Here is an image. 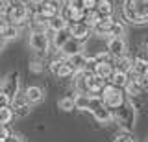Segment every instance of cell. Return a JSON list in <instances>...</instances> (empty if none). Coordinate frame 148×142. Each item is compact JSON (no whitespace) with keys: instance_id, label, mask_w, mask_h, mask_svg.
I'll return each mask as SVG.
<instances>
[{"instance_id":"6da1fadb","label":"cell","mask_w":148,"mask_h":142,"mask_svg":"<svg viewBox=\"0 0 148 142\" xmlns=\"http://www.w3.org/2000/svg\"><path fill=\"white\" fill-rule=\"evenodd\" d=\"M122 17L128 24L133 26L148 24V0H124Z\"/></svg>"},{"instance_id":"7a4b0ae2","label":"cell","mask_w":148,"mask_h":142,"mask_svg":"<svg viewBox=\"0 0 148 142\" xmlns=\"http://www.w3.org/2000/svg\"><path fill=\"white\" fill-rule=\"evenodd\" d=\"M100 96L111 111H117L119 107H122V105L126 103V92H124V89H119V87H115L111 83L106 85V89L102 90Z\"/></svg>"},{"instance_id":"3957f363","label":"cell","mask_w":148,"mask_h":142,"mask_svg":"<svg viewBox=\"0 0 148 142\" xmlns=\"http://www.w3.org/2000/svg\"><path fill=\"white\" fill-rule=\"evenodd\" d=\"M89 111H91L92 116H95V120H96V122H100V124H104V126H106V124H109V122L115 118L113 111H111L108 105L104 103L102 96H91Z\"/></svg>"},{"instance_id":"277c9868","label":"cell","mask_w":148,"mask_h":142,"mask_svg":"<svg viewBox=\"0 0 148 142\" xmlns=\"http://www.w3.org/2000/svg\"><path fill=\"white\" fill-rule=\"evenodd\" d=\"M6 19L11 22L13 26H17V24H22L28 17H30V7L24 6V4H21V2H15V4H8L6 6Z\"/></svg>"},{"instance_id":"5b68a950","label":"cell","mask_w":148,"mask_h":142,"mask_svg":"<svg viewBox=\"0 0 148 142\" xmlns=\"http://www.w3.org/2000/svg\"><path fill=\"white\" fill-rule=\"evenodd\" d=\"M113 114H115V120L120 124V127H122L124 131H132L133 122H135V111H133V107L128 102L124 103L122 107H119Z\"/></svg>"},{"instance_id":"8992f818","label":"cell","mask_w":148,"mask_h":142,"mask_svg":"<svg viewBox=\"0 0 148 142\" xmlns=\"http://www.w3.org/2000/svg\"><path fill=\"white\" fill-rule=\"evenodd\" d=\"M61 7H63V0H39L34 11H39L45 19L50 20L61 13Z\"/></svg>"},{"instance_id":"52a82bcc","label":"cell","mask_w":148,"mask_h":142,"mask_svg":"<svg viewBox=\"0 0 148 142\" xmlns=\"http://www.w3.org/2000/svg\"><path fill=\"white\" fill-rule=\"evenodd\" d=\"M28 44H30V48L34 50L35 54H39V56H46V52H48L50 48V41H48V35L43 33V31H32L30 33V39H28Z\"/></svg>"},{"instance_id":"ba28073f","label":"cell","mask_w":148,"mask_h":142,"mask_svg":"<svg viewBox=\"0 0 148 142\" xmlns=\"http://www.w3.org/2000/svg\"><path fill=\"white\" fill-rule=\"evenodd\" d=\"M11 109H13V113H15V116H26V114H30V111H32V103L28 102L26 94L18 92L15 98L11 100Z\"/></svg>"},{"instance_id":"9c48e42d","label":"cell","mask_w":148,"mask_h":142,"mask_svg":"<svg viewBox=\"0 0 148 142\" xmlns=\"http://www.w3.org/2000/svg\"><path fill=\"white\" fill-rule=\"evenodd\" d=\"M0 89L6 92L9 98H15L18 94V72H9V74L2 79V87Z\"/></svg>"},{"instance_id":"30bf717a","label":"cell","mask_w":148,"mask_h":142,"mask_svg":"<svg viewBox=\"0 0 148 142\" xmlns=\"http://www.w3.org/2000/svg\"><path fill=\"white\" fill-rule=\"evenodd\" d=\"M108 52L111 54L113 59L126 56V41H124V37H111V39H108Z\"/></svg>"},{"instance_id":"8fae6325","label":"cell","mask_w":148,"mask_h":142,"mask_svg":"<svg viewBox=\"0 0 148 142\" xmlns=\"http://www.w3.org/2000/svg\"><path fill=\"white\" fill-rule=\"evenodd\" d=\"M91 70L95 72L98 77L109 81L111 76H113V72H115V67H113V61H96L95 65H92Z\"/></svg>"},{"instance_id":"7c38bea8","label":"cell","mask_w":148,"mask_h":142,"mask_svg":"<svg viewBox=\"0 0 148 142\" xmlns=\"http://www.w3.org/2000/svg\"><path fill=\"white\" fill-rule=\"evenodd\" d=\"M59 52L63 54V57H72V56H78V54H83V43L71 37L63 44V48L59 50Z\"/></svg>"},{"instance_id":"4fadbf2b","label":"cell","mask_w":148,"mask_h":142,"mask_svg":"<svg viewBox=\"0 0 148 142\" xmlns=\"http://www.w3.org/2000/svg\"><path fill=\"white\" fill-rule=\"evenodd\" d=\"M69 30H71V37L76 41H85L91 33V28L85 24V22H76V24H69Z\"/></svg>"},{"instance_id":"5bb4252c","label":"cell","mask_w":148,"mask_h":142,"mask_svg":"<svg viewBox=\"0 0 148 142\" xmlns=\"http://www.w3.org/2000/svg\"><path fill=\"white\" fill-rule=\"evenodd\" d=\"M67 63L71 65V68L74 70V74L80 70H85L89 68V57L85 54H78V56H72V57H67Z\"/></svg>"},{"instance_id":"9a60e30c","label":"cell","mask_w":148,"mask_h":142,"mask_svg":"<svg viewBox=\"0 0 148 142\" xmlns=\"http://www.w3.org/2000/svg\"><path fill=\"white\" fill-rule=\"evenodd\" d=\"M24 94H26L28 102H30L32 105H34V103H41V102H43V98H45V90L41 89V87H37V85L26 87Z\"/></svg>"},{"instance_id":"2e32d148","label":"cell","mask_w":148,"mask_h":142,"mask_svg":"<svg viewBox=\"0 0 148 142\" xmlns=\"http://www.w3.org/2000/svg\"><path fill=\"white\" fill-rule=\"evenodd\" d=\"M113 67H115V70H119V72H126V74H130L132 68H133V59L128 57V56L117 57V59H113Z\"/></svg>"},{"instance_id":"e0dca14e","label":"cell","mask_w":148,"mask_h":142,"mask_svg":"<svg viewBox=\"0 0 148 142\" xmlns=\"http://www.w3.org/2000/svg\"><path fill=\"white\" fill-rule=\"evenodd\" d=\"M96 11L100 13V17H102V19H113V13H115L113 2H111V0H98Z\"/></svg>"},{"instance_id":"ac0fdd59","label":"cell","mask_w":148,"mask_h":142,"mask_svg":"<svg viewBox=\"0 0 148 142\" xmlns=\"http://www.w3.org/2000/svg\"><path fill=\"white\" fill-rule=\"evenodd\" d=\"M113 22H115L113 19H102L100 24L96 26L92 31H95L98 37H108V39H109V37H111V28H113Z\"/></svg>"},{"instance_id":"d6986e66","label":"cell","mask_w":148,"mask_h":142,"mask_svg":"<svg viewBox=\"0 0 148 142\" xmlns=\"http://www.w3.org/2000/svg\"><path fill=\"white\" fill-rule=\"evenodd\" d=\"M71 39V30H61V31H56V33L52 35V43H54V46L58 48V50H61L63 48V44L67 43V41Z\"/></svg>"},{"instance_id":"ffe728a7","label":"cell","mask_w":148,"mask_h":142,"mask_svg":"<svg viewBox=\"0 0 148 142\" xmlns=\"http://www.w3.org/2000/svg\"><path fill=\"white\" fill-rule=\"evenodd\" d=\"M128 81H130V74L115 70V72H113V76H111V79H109V83H111V85H115V87H119V89H124V87L128 85Z\"/></svg>"},{"instance_id":"44dd1931","label":"cell","mask_w":148,"mask_h":142,"mask_svg":"<svg viewBox=\"0 0 148 142\" xmlns=\"http://www.w3.org/2000/svg\"><path fill=\"white\" fill-rule=\"evenodd\" d=\"M69 28V22L63 19L61 15L54 17V19L48 20V30L52 31V33H56V31H61V30H67Z\"/></svg>"},{"instance_id":"7402d4cb","label":"cell","mask_w":148,"mask_h":142,"mask_svg":"<svg viewBox=\"0 0 148 142\" xmlns=\"http://www.w3.org/2000/svg\"><path fill=\"white\" fill-rule=\"evenodd\" d=\"M146 70H148V61H146L145 57H135V59H133V68H132L130 74H133V76H145Z\"/></svg>"},{"instance_id":"603a6c76","label":"cell","mask_w":148,"mask_h":142,"mask_svg":"<svg viewBox=\"0 0 148 142\" xmlns=\"http://www.w3.org/2000/svg\"><path fill=\"white\" fill-rule=\"evenodd\" d=\"M74 102H76V109H78V111H89L91 94H74Z\"/></svg>"},{"instance_id":"cb8c5ba5","label":"cell","mask_w":148,"mask_h":142,"mask_svg":"<svg viewBox=\"0 0 148 142\" xmlns=\"http://www.w3.org/2000/svg\"><path fill=\"white\" fill-rule=\"evenodd\" d=\"M100 20H102V17H100V13L96 10L95 11H85V19H83V22H85L91 30H95L96 26L100 24Z\"/></svg>"},{"instance_id":"d4e9b609","label":"cell","mask_w":148,"mask_h":142,"mask_svg":"<svg viewBox=\"0 0 148 142\" xmlns=\"http://www.w3.org/2000/svg\"><path fill=\"white\" fill-rule=\"evenodd\" d=\"M58 107L61 109V111L69 113V111H74L76 109V102H74V96H65L58 102Z\"/></svg>"},{"instance_id":"484cf974","label":"cell","mask_w":148,"mask_h":142,"mask_svg":"<svg viewBox=\"0 0 148 142\" xmlns=\"http://www.w3.org/2000/svg\"><path fill=\"white\" fill-rule=\"evenodd\" d=\"M13 116H15V113H13L11 105L9 107H0V126H8L13 120Z\"/></svg>"},{"instance_id":"4316f807","label":"cell","mask_w":148,"mask_h":142,"mask_svg":"<svg viewBox=\"0 0 148 142\" xmlns=\"http://www.w3.org/2000/svg\"><path fill=\"white\" fill-rule=\"evenodd\" d=\"M141 89H143V87L139 85L137 81L130 79V81H128V85L124 87V92H126V96H137L139 92H141Z\"/></svg>"},{"instance_id":"83f0119b","label":"cell","mask_w":148,"mask_h":142,"mask_svg":"<svg viewBox=\"0 0 148 142\" xmlns=\"http://www.w3.org/2000/svg\"><path fill=\"white\" fill-rule=\"evenodd\" d=\"M56 76H58V77H69V76H74V70L71 68V65L67 63V57H65V61L61 63L59 70L56 72Z\"/></svg>"},{"instance_id":"f1b7e54d","label":"cell","mask_w":148,"mask_h":142,"mask_svg":"<svg viewBox=\"0 0 148 142\" xmlns=\"http://www.w3.org/2000/svg\"><path fill=\"white\" fill-rule=\"evenodd\" d=\"M124 31H126V30H124V24H122V22H119V20H115L113 22V28H111V37H124Z\"/></svg>"},{"instance_id":"f546056e","label":"cell","mask_w":148,"mask_h":142,"mask_svg":"<svg viewBox=\"0 0 148 142\" xmlns=\"http://www.w3.org/2000/svg\"><path fill=\"white\" fill-rule=\"evenodd\" d=\"M43 61H41V59H32L30 61V70L34 72V74H41V72H43Z\"/></svg>"},{"instance_id":"4dcf8cb0","label":"cell","mask_w":148,"mask_h":142,"mask_svg":"<svg viewBox=\"0 0 148 142\" xmlns=\"http://www.w3.org/2000/svg\"><path fill=\"white\" fill-rule=\"evenodd\" d=\"M113 142H135V139L130 135V131H124V133H120V135L115 137Z\"/></svg>"},{"instance_id":"1f68e13d","label":"cell","mask_w":148,"mask_h":142,"mask_svg":"<svg viewBox=\"0 0 148 142\" xmlns=\"http://www.w3.org/2000/svg\"><path fill=\"white\" fill-rule=\"evenodd\" d=\"M11 135H13V133L9 131L8 126H0V142H8Z\"/></svg>"},{"instance_id":"d6a6232c","label":"cell","mask_w":148,"mask_h":142,"mask_svg":"<svg viewBox=\"0 0 148 142\" xmlns=\"http://www.w3.org/2000/svg\"><path fill=\"white\" fill-rule=\"evenodd\" d=\"M9 105H11V98L0 89V107H9Z\"/></svg>"},{"instance_id":"836d02e7","label":"cell","mask_w":148,"mask_h":142,"mask_svg":"<svg viewBox=\"0 0 148 142\" xmlns=\"http://www.w3.org/2000/svg\"><path fill=\"white\" fill-rule=\"evenodd\" d=\"M63 61H65V57H63V59H54V61L50 63V72H52L54 76H56V72L59 70V67H61V63H63Z\"/></svg>"},{"instance_id":"e575fe53","label":"cell","mask_w":148,"mask_h":142,"mask_svg":"<svg viewBox=\"0 0 148 142\" xmlns=\"http://www.w3.org/2000/svg\"><path fill=\"white\" fill-rule=\"evenodd\" d=\"M8 142H22V139H21L18 135H15V133H13V135L9 137V140H8Z\"/></svg>"},{"instance_id":"d590c367","label":"cell","mask_w":148,"mask_h":142,"mask_svg":"<svg viewBox=\"0 0 148 142\" xmlns=\"http://www.w3.org/2000/svg\"><path fill=\"white\" fill-rule=\"evenodd\" d=\"M0 2H4L8 6V4H15V2H18V0H0Z\"/></svg>"},{"instance_id":"8d00e7d4","label":"cell","mask_w":148,"mask_h":142,"mask_svg":"<svg viewBox=\"0 0 148 142\" xmlns=\"http://www.w3.org/2000/svg\"><path fill=\"white\" fill-rule=\"evenodd\" d=\"M39 4V0H30V7H35Z\"/></svg>"},{"instance_id":"74e56055","label":"cell","mask_w":148,"mask_h":142,"mask_svg":"<svg viewBox=\"0 0 148 142\" xmlns=\"http://www.w3.org/2000/svg\"><path fill=\"white\" fill-rule=\"evenodd\" d=\"M145 79H146V81H148V70H146V72H145Z\"/></svg>"},{"instance_id":"f35d334b","label":"cell","mask_w":148,"mask_h":142,"mask_svg":"<svg viewBox=\"0 0 148 142\" xmlns=\"http://www.w3.org/2000/svg\"><path fill=\"white\" fill-rule=\"evenodd\" d=\"M0 87H2V79H0Z\"/></svg>"},{"instance_id":"ab89813d","label":"cell","mask_w":148,"mask_h":142,"mask_svg":"<svg viewBox=\"0 0 148 142\" xmlns=\"http://www.w3.org/2000/svg\"><path fill=\"white\" fill-rule=\"evenodd\" d=\"M0 41H2V37H0Z\"/></svg>"},{"instance_id":"60d3db41","label":"cell","mask_w":148,"mask_h":142,"mask_svg":"<svg viewBox=\"0 0 148 142\" xmlns=\"http://www.w3.org/2000/svg\"><path fill=\"white\" fill-rule=\"evenodd\" d=\"M146 142H148V139H146Z\"/></svg>"}]
</instances>
